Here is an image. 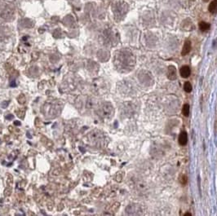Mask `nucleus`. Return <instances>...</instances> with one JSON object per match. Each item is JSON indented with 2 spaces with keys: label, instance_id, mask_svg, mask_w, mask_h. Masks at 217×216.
<instances>
[{
  "label": "nucleus",
  "instance_id": "f257e3e1",
  "mask_svg": "<svg viewBox=\"0 0 217 216\" xmlns=\"http://www.w3.org/2000/svg\"><path fill=\"white\" fill-rule=\"evenodd\" d=\"M115 64L120 69H131L135 64V58L132 53L127 50H122L116 54Z\"/></svg>",
  "mask_w": 217,
  "mask_h": 216
},
{
  "label": "nucleus",
  "instance_id": "f03ea898",
  "mask_svg": "<svg viewBox=\"0 0 217 216\" xmlns=\"http://www.w3.org/2000/svg\"><path fill=\"white\" fill-rule=\"evenodd\" d=\"M128 9H129V7H128V4L127 2H123V1L115 2L112 7L115 20L117 21H122L127 13Z\"/></svg>",
  "mask_w": 217,
  "mask_h": 216
},
{
  "label": "nucleus",
  "instance_id": "7ed1b4c3",
  "mask_svg": "<svg viewBox=\"0 0 217 216\" xmlns=\"http://www.w3.org/2000/svg\"><path fill=\"white\" fill-rule=\"evenodd\" d=\"M98 114L103 118H110L114 115V108L110 103H104L98 109Z\"/></svg>",
  "mask_w": 217,
  "mask_h": 216
},
{
  "label": "nucleus",
  "instance_id": "20e7f679",
  "mask_svg": "<svg viewBox=\"0 0 217 216\" xmlns=\"http://www.w3.org/2000/svg\"><path fill=\"white\" fill-rule=\"evenodd\" d=\"M89 139L92 142H100L103 139V135L101 132L98 131H92L89 135Z\"/></svg>",
  "mask_w": 217,
  "mask_h": 216
},
{
  "label": "nucleus",
  "instance_id": "39448f33",
  "mask_svg": "<svg viewBox=\"0 0 217 216\" xmlns=\"http://www.w3.org/2000/svg\"><path fill=\"white\" fill-rule=\"evenodd\" d=\"M13 9H11L10 7H5L1 13V16L5 20H9L13 16Z\"/></svg>",
  "mask_w": 217,
  "mask_h": 216
},
{
  "label": "nucleus",
  "instance_id": "423d86ee",
  "mask_svg": "<svg viewBox=\"0 0 217 216\" xmlns=\"http://www.w3.org/2000/svg\"><path fill=\"white\" fill-rule=\"evenodd\" d=\"M191 48H192V44H191V41L187 39L186 41L184 43V46H183L182 48V52H181V55L182 56H186L187 54L190 52L191 51Z\"/></svg>",
  "mask_w": 217,
  "mask_h": 216
},
{
  "label": "nucleus",
  "instance_id": "0eeeda50",
  "mask_svg": "<svg viewBox=\"0 0 217 216\" xmlns=\"http://www.w3.org/2000/svg\"><path fill=\"white\" fill-rule=\"evenodd\" d=\"M177 77V73H176V69L174 65H170L168 67V71H167V77L170 80H175Z\"/></svg>",
  "mask_w": 217,
  "mask_h": 216
},
{
  "label": "nucleus",
  "instance_id": "6e6552de",
  "mask_svg": "<svg viewBox=\"0 0 217 216\" xmlns=\"http://www.w3.org/2000/svg\"><path fill=\"white\" fill-rule=\"evenodd\" d=\"M190 73H191V69L188 65L182 66L181 69H180V74L184 78H187V77H190Z\"/></svg>",
  "mask_w": 217,
  "mask_h": 216
},
{
  "label": "nucleus",
  "instance_id": "1a4fd4ad",
  "mask_svg": "<svg viewBox=\"0 0 217 216\" xmlns=\"http://www.w3.org/2000/svg\"><path fill=\"white\" fill-rule=\"evenodd\" d=\"M179 143L181 144V146H185L186 145V143L188 142V135L186 133V131H182L180 134V136H179Z\"/></svg>",
  "mask_w": 217,
  "mask_h": 216
},
{
  "label": "nucleus",
  "instance_id": "9d476101",
  "mask_svg": "<svg viewBox=\"0 0 217 216\" xmlns=\"http://www.w3.org/2000/svg\"><path fill=\"white\" fill-rule=\"evenodd\" d=\"M208 10L211 14L217 13V0H213L211 2L208 7Z\"/></svg>",
  "mask_w": 217,
  "mask_h": 216
},
{
  "label": "nucleus",
  "instance_id": "9b49d317",
  "mask_svg": "<svg viewBox=\"0 0 217 216\" xmlns=\"http://www.w3.org/2000/svg\"><path fill=\"white\" fill-rule=\"evenodd\" d=\"M211 28V25L208 24L207 22H204V21H202V22L199 23V29L202 32H205V31H207V30H210Z\"/></svg>",
  "mask_w": 217,
  "mask_h": 216
},
{
  "label": "nucleus",
  "instance_id": "f8f14e48",
  "mask_svg": "<svg viewBox=\"0 0 217 216\" xmlns=\"http://www.w3.org/2000/svg\"><path fill=\"white\" fill-rule=\"evenodd\" d=\"M190 105H188V104H185V105H184V106H183L182 108V114L185 117H188L190 115Z\"/></svg>",
  "mask_w": 217,
  "mask_h": 216
},
{
  "label": "nucleus",
  "instance_id": "ddd939ff",
  "mask_svg": "<svg viewBox=\"0 0 217 216\" xmlns=\"http://www.w3.org/2000/svg\"><path fill=\"white\" fill-rule=\"evenodd\" d=\"M184 90L187 93H190V92L192 91V85H191V83L190 82H185V85H184Z\"/></svg>",
  "mask_w": 217,
  "mask_h": 216
},
{
  "label": "nucleus",
  "instance_id": "4468645a",
  "mask_svg": "<svg viewBox=\"0 0 217 216\" xmlns=\"http://www.w3.org/2000/svg\"><path fill=\"white\" fill-rule=\"evenodd\" d=\"M180 182H181V184H182V185H185L188 182L187 176L185 175H181V177H180Z\"/></svg>",
  "mask_w": 217,
  "mask_h": 216
},
{
  "label": "nucleus",
  "instance_id": "2eb2a0df",
  "mask_svg": "<svg viewBox=\"0 0 217 216\" xmlns=\"http://www.w3.org/2000/svg\"><path fill=\"white\" fill-rule=\"evenodd\" d=\"M22 25L24 27H31L33 25V23L29 20H24L22 21Z\"/></svg>",
  "mask_w": 217,
  "mask_h": 216
},
{
  "label": "nucleus",
  "instance_id": "dca6fc26",
  "mask_svg": "<svg viewBox=\"0 0 217 216\" xmlns=\"http://www.w3.org/2000/svg\"><path fill=\"white\" fill-rule=\"evenodd\" d=\"M17 100H18V102L19 103H21V104H24V103L25 102V96H24L23 94H21V96H19L18 98H17Z\"/></svg>",
  "mask_w": 217,
  "mask_h": 216
},
{
  "label": "nucleus",
  "instance_id": "f3484780",
  "mask_svg": "<svg viewBox=\"0 0 217 216\" xmlns=\"http://www.w3.org/2000/svg\"><path fill=\"white\" fill-rule=\"evenodd\" d=\"M215 131H216V130H217V118H216V120H215Z\"/></svg>",
  "mask_w": 217,
  "mask_h": 216
},
{
  "label": "nucleus",
  "instance_id": "a211bd4d",
  "mask_svg": "<svg viewBox=\"0 0 217 216\" xmlns=\"http://www.w3.org/2000/svg\"><path fill=\"white\" fill-rule=\"evenodd\" d=\"M13 118V116H12V115H9V116L7 117V118Z\"/></svg>",
  "mask_w": 217,
  "mask_h": 216
},
{
  "label": "nucleus",
  "instance_id": "6ab92c4d",
  "mask_svg": "<svg viewBox=\"0 0 217 216\" xmlns=\"http://www.w3.org/2000/svg\"><path fill=\"white\" fill-rule=\"evenodd\" d=\"M15 124H16V125H20V123H19V122H16Z\"/></svg>",
  "mask_w": 217,
  "mask_h": 216
},
{
  "label": "nucleus",
  "instance_id": "aec40b11",
  "mask_svg": "<svg viewBox=\"0 0 217 216\" xmlns=\"http://www.w3.org/2000/svg\"><path fill=\"white\" fill-rule=\"evenodd\" d=\"M203 1H204V2H207L208 0H203Z\"/></svg>",
  "mask_w": 217,
  "mask_h": 216
},
{
  "label": "nucleus",
  "instance_id": "412c9836",
  "mask_svg": "<svg viewBox=\"0 0 217 216\" xmlns=\"http://www.w3.org/2000/svg\"><path fill=\"white\" fill-rule=\"evenodd\" d=\"M191 1H195V0H191Z\"/></svg>",
  "mask_w": 217,
  "mask_h": 216
}]
</instances>
